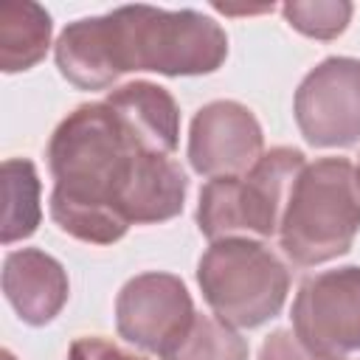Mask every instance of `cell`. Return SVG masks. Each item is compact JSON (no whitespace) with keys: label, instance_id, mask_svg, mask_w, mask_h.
<instances>
[{"label":"cell","instance_id":"cell-1","mask_svg":"<svg viewBox=\"0 0 360 360\" xmlns=\"http://www.w3.org/2000/svg\"><path fill=\"white\" fill-rule=\"evenodd\" d=\"M155 152L141 149L107 101L79 104L48 141L53 191L51 219L68 236L87 245H112L129 231L127 202L141 166Z\"/></svg>","mask_w":360,"mask_h":360},{"label":"cell","instance_id":"cell-2","mask_svg":"<svg viewBox=\"0 0 360 360\" xmlns=\"http://www.w3.org/2000/svg\"><path fill=\"white\" fill-rule=\"evenodd\" d=\"M115 70L160 76H202L228 56L225 28L197 8L118 6L104 14Z\"/></svg>","mask_w":360,"mask_h":360},{"label":"cell","instance_id":"cell-3","mask_svg":"<svg viewBox=\"0 0 360 360\" xmlns=\"http://www.w3.org/2000/svg\"><path fill=\"white\" fill-rule=\"evenodd\" d=\"M360 231V177L349 158H318L292 180L278 245L298 267H315L352 250Z\"/></svg>","mask_w":360,"mask_h":360},{"label":"cell","instance_id":"cell-4","mask_svg":"<svg viewBox=\"0 0 360 360\" xmlns=\"http://www.w3.org/2000/svg\"><path fill=\"white\" fill-rule=\"evenodd\" d=\"M197 284L219 321L233 329H256L281 312L290 270L262 239L228 236L211 242L200 256Z\"/></svg>","mask_w":360,"mask_h":360},{"label":"cell","instance_id":"cell-5","mask_svg":"<svg viewBox=\"0 0 360 360\" xmlns=\"http://www.w3.org/2000/svg\"><path fill=\"white\" fill-rule=\"evenodd\" d=\"M307 166L301 149L273 146L250 172L211 177L197 200V228L208 242L228 236L270 239L278 233L292 180Z\"/></svg>","mask_w":360,"mask_h":360},{"label":"cell","instance_id":"cell-6","mask_svg":"<svg viewBox=\"0 0 360 360\" xmlns=\"http://www.w3.org/2000/svg\"><path fill=\"white\" fill-rule=\"evenodd\" d=\"M290 318L295 340L312 360L360 352V267L346 264L304 278Z\"/></svg>","mask_w":360,"mask_h":360},{"label":"cell","instance_id":"cell-7","mask_svg":"<svg viewBox=\"0 0 360 360\" xmlns=\"http://www.w3.org/2000/svg\"><path fill=\"white\" fill-rule=\"evenodd\" d=\"M295 124L309 146L332 149L360 141V59L329 56L298 84Z\"/></svg>","mask_w":360,"mask_h":360},{"label":"cell","instance_id":"cell-8","mask_svg":"<svg viewBox=\"0 0 360 360\" xmlns=\"http://www.w3.org/2000/svg\"><path fill=\"white\" fill-rule=\"evenodd\" d=\"M188 287L174 273L149 270L132 276L115 298L118 335L152 354H163L194 321Z\"/></svg>","mask_w":360,"mask_h":360},{"label":"cell","instance_id":"cell-9","mask_svg":"<svg viewBox=\"0 0 360 360\" xmlns=\"http://www.w3.org/2000/svg\"><path fill=\"white\" fill-rule=\"evenodd\" d=\"M264 132L250 107L219 98L200 107L188 127V163L202 177H233L264 155Z\"/></svg>","mask_w":360,"mask_h":360},{"label":"cell","instance_id":"cell-10","mask_svg":"<svg viewBox=\"0 0 360 360\" xmlns=\"http://www.w3.org/2000/svg\"><path fill=\"white\" fill-rule=\"evenodd\" d=\"M3 295L28 326L51 323L70 295L65 267L39 248H20L3 259Z\"/></svg>","mask_w":360,"mask_h":360},{"label":"cell","instance_id":"cell-11","mask_svg":"<svg viewBox=\"0 0 360 360\" xmlns=\"http://www.w3.org/2000/svg\"><path fill=\"white\" fill-rule=\"evenodd\" d=\"M104 101L141 149L155 155H174L180 141V110L166 87L141 79L110 90Z\"/></svg>","mask_w":360,"mask_h":360},{"label":"cell","instance_id":"cell-12","mask_svg":"<svg viewBox=\"0 0 360 360\" xmlns=\"http://www.w3.org/2000/svg\"><path fill=\"white\" fill-rule=\"evenodd\" d=\"M53 59L59 73L79 90H107L121 79L112 62L104 14L68 22L53 42Z\"/></svg>","mask_w":360,"mask_h":360},{"label":"cell","instance_id":"cell-13","mask_svg":"<svg viewBox=\"0 0 360 360\" xmlns=\"http://www.w3.org/2000/svg\"><path fill=\"white\" fill-rule=\"evenodd\" d=\"M51 14L31 0L0 3V68L20 73L45 59L51 48Z\"/></svg>","mask_w":360,"mask_h":360},{"label":"cell","instance_id":"cell-14","mask_svg":"<svg viewBox=\"0 0 360 360\" xmlns=\"http://www.w3.org/2000/svg\"><path fill=\"white\" fill-rule=\"evenodd\" d=\"M39 174L28 158H8L3 163V245L28 239L39 219Z\"/></svg>","mask_w":360,"mask_h":360},{"label":"cell","instance_id":"cell-15","mask_svg":"<svg viewBox=\"0 0 360 360\" xmlns=\"http://www.w3.org/2000/svg\"><path fill=\"white\" fill-rule=\"evenodd\" d=\"M163 360H248V340L217 315H194Z\"/></svg>","mask_w":360,"mask_h":360},{"label":"cell","instance_id":"cell-16","mask_svg":"<svg viewBox=\"0 0 360 360\" xmlns=\"http://www.w3.org/2000/svg\"><path fill=\"white\" fill-rule=\"evenodd\" d=\"M281 14L304 37L335 39L349 28L354 6L346 0H290L281 6Z\"/></svg>","mask_w":360,"mask_h":360},{"label":"cell","instance_id":"cell-17","mask_svg":"<svg viewBox=\"0 0 360 360\" xmlns=\"http://www.w3.org/2000/svg\"><path fill=\"white\" fill-rule=\"evenodd\" d=\"M68 360H146V357L127 352L107 338H79L70 343Z\"/></svg>","mask_w":360,"mask_h":360},{"label":"cell","instance_id":"cell-18","mask_svg":"<svg viewBox=\"0 0 360 360\" xmlns=\"http://www.w3.org/2000/svg\"><path fill=\"white\" fill-rule=\"evenodd\" d=\"M259 360H312V357L301 349V343L295 340V335L278 329V332H273V335L262 343Z\"/></svg>","mask_w":360,"mask_h":360},{"label":"cell","instance_id":"cell-19","mask_svg":"<svg viewBox=\"0 0 360 360\" xmlns=\"http://www.w3.org/2000/svg\"><path fill=\"white\" fill-rule=\"evenodd\" d=\"M3 360H14V357H11V352H3Z\"/></svg>","mask_w":360,"mask_h":360},{"label":"cell","instance_id":"cell-20","mask_svg":"<svg viewBox=\"0 0 360 360\" xmlns=\"http://www.w3.org/2000/svg\"><path fill=\"white\" fill-rule=\"evenodd\" d=\"M357 177H360V160H357Z\"/></svg>","mask_w":360,"mask_h":360},{"label":"cell","instance_id":"cell-21","mask_svg":"<svg viewBox=\"0 0 360 360\" xmlns=\"http://www.w3.org/2000/svg\"><path fill=\"white\" fill-rule=\"evenodd\" d=\"M338 360H343V357H338Z\"/></svg>","mask_w":360,"mask_h":360}]
</instances>
